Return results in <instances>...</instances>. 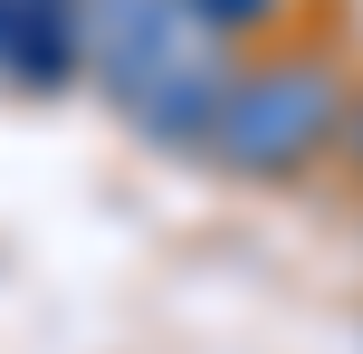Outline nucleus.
Listing matches in <instances>:
<instances>
[{
  "mask_svg": "<svg viewBox=\"0 0 363 354\" xmlns=\"http://www.w3.org/2000/svg\"><path fill=\"white\" fill-rule=\"evenodd\" d=\"M239 57L249 48H230L191 0H86V87L163 153L211 144Z\"/></svg>",
  "mask_w": 363,
  "mask_h": 354,
  "instance_id": "1",
  "label": "nucleus"
},
{
  "mask_svg": "<svg viewBox=\"0 0 363 354\" xmlns=\"http://www.w3.org/2000/svg\"><path fill=\"white\" fill-rule=\"evenodd\" d=\"M354 57L335 38H277V48H249L211 115V144L201 163H220L230 182H258V192H287L306 172L335 163L345 144V106H354Z\"/></svg>",
  "mask_w": 363,
  "mask_h": 354,
  "instance_id": "2",
  "label": "nucleus"
},
{
  "mask_svg": "<svg viewBox=\"0 0 363 354\" xmlns=\"http://www.w3.org/2000/svg\"><path fill=\"white\" fill-rule=\"evenodd\" d=\"M0 77L19 96H57L86 77V10H29L10 0V38H0Z\"/></svg>",
  "mask_w": 363,
  "mask_h": 354,
  "instance_id": "3",
  "label": "nucleus"
},
{
  "mask_svg": "<svg viewBox=\"0 0 363 354\" xmlns=\"http://www.w3.org/2000/svg\"><path fill=\"white\" fill-rule=\"evenodd\" d=\"M191 10L211 19V29L230 38V48H268V38L296 19V0H191Z\"/></svg>",
  "mask_w": 363,
  "mask_h": 354,
  "instance_id": "4",
  "label": "nucleus"
},
{
  "mask_svg": "<svg viewBox=\"0 0 363 354\" xmlns=\"http://www.w3.org/2000/svg\"><path fill=\"white\" fill-rule=\"evenodd\" d=\"M335 163L363 182V77H354V106H345V144H335Z\"/></svg>",
  "mask_w": 363,
  "mask_h": 354,
  "instance_id": "5",
  "label": "nucleus"
},
{
  "mask_svg": "<svg viewBox=\"0 0 363 354\" xmlns=\"http://www.w3.org/2000/svg\"><path fill=\"white\" fill-rule=\"evenodd\" d=\"M29 10H86V0H29Z\"/></svg>",
  "mask_w": 363,
  "mask_h": 354,
  "instance_id": "6",
  "label": "nucleus"
},
{
  "mask_svg": "<svg viewBox=\"0 0 363 354\" xmlns=\"http://www.w3.org/2000/svg\"><path fill=\"white\" fill-rule=\"evenodd\" d=\"M0 38H10V0H0Z\"/></svg>",
  "mask_w": 363,
  "mask_h": 354,
  "instance_id": "7",
  "label": "nucleus"
}]
</instances>
